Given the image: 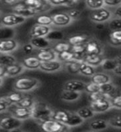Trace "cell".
I'll return each instance as SVG.
<instances>
[{"instance_id":"1","label":"cell","mask_w":121,"mask_h":132,"mask_svg":"<svg viewBox=\"0 0 121 132\" xmlns=\"http://www.w3.org/2000/svg\"><path fill=\"white\" fill-rule=\"evenodd\" d=\"M31 118L42 123L49 119H52L54 111L47 103L43 102H36L31 108Z\"/></svg>"},{"instance_id":"2","label":"cell","mask_w":121,"mask_h":132,"mask_svg":"<svg viewBox=\"0 0 121 132\" xmlns=\"http://www.w3.org/2000/svg\"><path fill=\"white\" fill-rule=\"evenodd\" d=\"M40 82L38 79L31 77L19 78L14 82V88L18 92H30L39 86Z\"/></svg>"},{"instance_id":"3","label":"cell","mask_w":121,"mask_h":132,"mask_svg":"<svg viewBox=\"0 0 121 132\" xmlns=\"http://www.w3.org/2000/svg\"><path fill=\"white\" fill-rule=\"evenodd\" d=\"M40 128L43 132H64L68 130V126L54 119L40 123Z\"/></svg>"},{"instance_id":"4","label":"cell","mask_w":121,"mask_h":132,"mask_svg":"<svg viewBox=\"0 0 121 132\" xmlns=\"http://www.w3.org/2000/svg\"><path fill=\"white\" fill-rule=\"evenodd\" d=\"M112 18V12L106 7L92 11L90 14V19L96 23H103Z\"/></svg>"},{"instance_id":"5","label":"cell","mask_w":121,"mask_h":132,"mask_svg":"<svg viewBox=\"0 0 121 132\" xmlns=\"http://www.w3.org/2000/svg\"><path fill=\"white\" fill-rule=\"evenodd\" d=\"M22 121L14 117L13 116H8L0 120V128L5 130H12L19 128L22 126Z\"/></svg>"},{"instance_id":"6","label":"cell","mask_w":121,"mask_h":132,"mask_svg":"<svg viewBox=\"0 0 121 132\" xmlns=\"http://www.w3.org/2000/svg\"><path fill=\"white\" fill-rule=\"evenodd\" d=\"M24 5H26L38 12H42L48 11L52 7V5L49 1H40V0H27L22 2Z\"/></svg>"},{"instance_id":"7","label":"cell","mask_w":121,"mask_h":132,"mask_svg":"<svg viewBox=\"0 0 121 132\" xmlns=\"http://www.w3.org/2000/svg\"><path fill=\"white\" fill-rule=\"evenodd\" d=\"M25 21H26V18H23V16H21L15 13H8L3 16L1 19V22L4 27H12L23 23Z\"/></svg>"},{"instance_id":"8","label":"cell","mask_w":121,"mask_h":132,"mask_svg":"<svg viewBox=\"0 0 121 132\" xmlns=\"http://www.w3.org/2000/svg\"><path fill=\"white\" fill-rule=\"evenodd\" d=\"M11 108V113L12 116L14 117L18 118L21 121L27 120L29 118H31V110L29 108H25V107L18 106L16 104L12 105Z\"/></svg>"},{"instance_id":"9","label":"cell","mask_w":121,"mask_h":132,"mask_svg":"<svg viewBox=\"0 0 121 132\" xmlns=\"http://www.w3.org/2000/svg\"><path fill=\"white\" fill-rule=\"evenodd\" d=\"M13 13L19 15L21 16H23V18H30V16H33L38 13V12H36V10L32 9V8L29 7L26 5H24L22 2H21L19 4L16 5L13 7Z\"/></svg>"},{"instance_id":"10","label":"cell","mask_w":121,"mask_h":132,"mask_svg":"<svg viewBox=\"0 0 121 132\" xmlns=\"http://www.w3.org/2000/svg\"><path fill=\"white\" fill-rule=\"evenodd\" d=\"M87 84L81 80L77 79H71L67 81L64 85V90L73 91V92L81 93L85 91Z\"/></svg>"},{"instance_id":"11","label":"cell","mask_w":121,"mask_h":132,"mask_svg":"<svg viewBox=\"0 0 121 132\" xmlns=\"http://www.w3.org/2000/svg\"><path fill=\"white\" fill-rule=\"evenodd\" d=\"M90 107L95 111V113H103L109 111L112 107V105L110 100H100L91 102Z\"/></svg>"},{"instance_id":"12","label":"cell","mask_w":121,"mask_h":132,"mask_svg":"<svg viewBox=\"0 0 121 132\" xmlns=\"http://www.w3.org/2000/svg\"><path fill=\"white\" fill-rule=\"evenodd\" d=\"M63 68V63L59 60H52V61H45L41 62L40 69L47 73H54L59 71Z\"/></svg>"},{"instance_id":"13","label":"cell","mask_w":121,"mask_h":132,"mask_svg":"<svg viewBox=\"0 0 121 132\" xmlns=\"http://www.w3.org/2000/svg\"><path fill=\"white\" fill-rule=\"evenodd\" d=\"M103 47L96 39L89 40L86 43V55H101Z\"/></svg>"},{"instance_id":"14","label":"cell","mask_w":121,"mask_h":132,"mask_svg":"<svg viewBox=\"0 0 121 132\" xmlns=\"http://www.w3.org/2000/svg\"><path fill=\"white\" fill-rule=\"evenodd\" d=\"M53 24L58 27H65L72 22V19L67 12H61L52 16Z\"/></svg>"},{"instance_id":"15","label":"cell","mask_w":121,"mask_h":132,"mask_svg":"<svg viewBox=\"0 0 121 132\" xmlns=\"http://www.w3.org/2000/svg\"><path fill=\"white\" fill-rule=\"evenodd\" d=\"M37 57L41 62L56 60L58 58V54L55 52L53 49H45L40 50L37 53Z\"/></svg>"},{"instance_id":"16","label":"cell","mask_w":121,"mask_h":132,"mask_svg":"<svg viewBox=\"0 0 121 132\" xmlns=\"http://www.w3.org/2000/svg\"><path fill=\"white\" fill-rule=\"evenodd\" d=\"M50 31L51 29L49 27L41 26V25L39 24H36L31 28V35L32 36V38H35V37H46L47 35L50 32Z\"/></svg>"},{"instance_id":"17","label":"cell","mask_w":121,"mask_h":132,"mask_svg":"<svg viewBox=\"0 0 121 132\" xmlns=\"http://www.w3.org/2000/svg\"><path fill=\"white\" fill-rule=\"evenodd\" d=\"M18 48V42L14 39H8L0 40V52L1 53H8L13 51Z\"/></svg>"},{"instance_id":"18","label":"cell","mask_w":121,"mask_h":132,"mask_svg":"<svg viewBox=\"0 0 121 132\" xmlns=\"http://www.w3.org/2000/svg\"><path fill=\"white\" fill-rule=\"evenodd\" d=\"M41 64V61L38 59L37 56H29L25 58L22 65L24 68L28 69H40V66Z\"/></svg>"},{"instance_id":"19","label":"cell","mask_w":121,"mask_h":132,"mask_svg":"<svg viewBox=\"0 0 121 132\" xmlns=\"http://www.w3.org/2000/svg\"><path fill=\"white\" fill-rule=\"evenodd\" d=\"M104 59L105 58L101 55H86L83 58V60L95 68L97 66H101Z\"/></svg>"},{"instance_id":"20","label":"cell","mask_w":121,"mask_h":132,"mask_svg":"<svg viewBox=\"0 0 121 132\" xmlns=\"http://www.w3.org/2000/svg\"><path fill=\"white\" fill-rule=\"evenodd\" d=\"M31 44L35 48L40 50L49 49V45H50V41H49L46 37H35L32 38Z\"/></svg>"},{"instance_id":"21","label":"cell","mask_w":121,"mask_h":132,"mask_svg":"<svg viewBox=\"0 0 121 132\" xmlns=\"http://www.w3.org/2000/svg\"><path fill=\"white\" fill-rule=\"evenodd\" d=\"M91 82L94 84H97L98 85H103L111 82V78L109 74L104 73H96L91 78Z\"/></svg>"},{"instance_id":"22","label":"cell","mask_w":121,"mask_h":132,"mask_svg":"<svg viewBox=\"0 0 121 132\" xmlns=\"http://www.w3.org/2000/svg\"><path fill=\"white\" fill-rule=\"evenodd\" d=\"M81 97V93L77 92H73V91H68V90H63L60 94V97L63 101L68 102H73L75 101H77Z\"/></svg>"},{"instance_id":"23","label":"cell","mask_w":121,"mask_h":132,"mask_svg":"<svg viewBox=\"0 0 121 132\" xmlns=\"http://www.w3.org/2000/svg\"><path fill=\"white\" fill-rule=\"evenodd\" d=\"M69 115H70V111L65 110H57L54 111L52 119L64 124V125H67V123H68L69 120Z\"/></svg>"},{"instance_id":"24","label":"cell","mask_w":121,"mask_h":132,"mask_svg":"<svg viewBox=\"0 0 121 132\" xmlns=\"http://www.w3.org/2000/svg\"><path fill=\"white\" fill-rule=\"evenodd\" d=\"M109 122L105 119H96L90 123V128L93 131H100L107 129L109 126Z\"/></svg>"},{"instance_id":"25","label":"cell","mask_w":121,"mask_h":132,"mask_svg":"<svg viewBox=\"0 0 121 132\" xmlns=\"http://www.w3.org/2000/svg\"><path fill=\"white\" fill-rule=\"evenodd\" d=\"M80 73L84 76L91 78L96 73V70L93 66L88 64L83 60H82L80 63Z\"/></svg>"},{"instance_id":"26","label":"cell","mask_w":121,"mask_h":132,"mask_svg":"<svg viewBox=\"0 0 121 132\" xmlns=\"http://www.w3.org/2000/svg\"><path fill=\"white\" fill-rule=\"evenodd\" d=\"M89 37L87 35H77V36H73L68 38V43L71 46H74V45H82L86 44L88 41Z\"/></svg>"},{"instance_id":"27","label":"cell","mask_w":121,"mask_h":132,"mask_svg":"<svg viewBox=\"0 0 121 132\" xmlns=\"http://www.w3.org/2000/svg\"><path fill=\"white\" fill-rule=\"evenodd\" d=\"M24 67L22 64H14L12 65L7 66L6 67V72H7V75L10 76V77H14L20 74L23 71Z\"/></svg>"},{"instance_id":"28","label":"cell","mask_w":121,"mask_h":132,"mask_svg":"<svg viewBox=\"0 0 121 132\" xmlns=\"http://www.w3.org/2000/svg\"><path fill=\"white\" fill-rule=\"evenodd\" d=\"M83 121H84V120L79 117L77 112L70 111L69 120H68V123H67L66 126H68V127L77 126H80L81 124H82Z\"/></svg>"},{"instance_id":"29","label":"cell","mask_w":121,"mask_h":132,"mask_svg":"<svg viewBox=\"0 0 121 132\" xmlns=\"http://www.w3.org/2000/svg\"><path fill=\"white\" fill-rule=\"evenodd\" d=\"M76 112L77 113V115L80 117L81 118H82L83 120H87V119H91L94 117L95 115V111L91 108L90 106H84L82 107V108L78 109Z\"/></svg>"},{"instance_id":"30","label":"cell","mask_w":121,"mask_h":132,"mask_svg":"<svg viewBox=\"0 0 121 132\" xmlns=\"http://www.w3.org/2000/svg\"><path fill=\"white\" fill-rule=\"evenodd\" d=\"M109 43L114 46H121V30L110 32L109 35Z\"/></svg>"},{"instance_id":"31","label":"cell","mask_w":121,"mask_h":132,"mask_svg":"<svg viewBox=\"0 0 121 132\" xmlns=\"http://www.w3.org/2000/svg\"><path fill=\"white\" fill-rule=\"evenodd\" d=\"M15 35V31L12 27L0 26V40L12 39Z\"/></svg>"},{"instance_id":"32","label":"cell","mask_w":121,"mask_h":132,"mask_svg":"<svg viewBox=\"0 0 121 132\" xmlns=\"http://www.w3.org/2000/svg\"><path fill=\"white\" fill-rule=\"evenodd\" d=\"M16 64V58L8 54H1L0 55V65L3 67H7Z\"/></svg>"},{"instance_id":"33","label":"cell","mask_w":121,"mask_h":132,"mask_svg":"<svg viewBox=\"0 0 121 132\" xmlns=\"http://www.w3.org/2000/svg\"><path fill=\"white\" fill-rule=\"evenodd\" d=\"M117 66L118 64L115 59H104L101 67L106 71H114Z\"/></svg>"},{"instance_id":"34","label":"cell","mask_w":121,"mask_h":132,"mask_svg":"<svg viewBox=\"0 0 121 132\" xmlns=\"http://www.w3.org/2000/svg\"><path fill=\"white\" fill-rule=\"evenodd\" d=\"M80 63H81V60L67 63L66 64L67 71L70 73H72V74L80 73Z\"/></svg>"},{"instance_id":"35","label":"cell","mask_w":121,"mask_h":132,"mask_svg":"<svg viewBox=\"0 0 121 132\" xmlns=\"http://www.w3.org/2000/svg\"><path fill=\"white\" fill-rule=\"evenodd\" d=\"M36 102V101L33 99L32 97L31 96H27V95H24L23 98L21 100L18 104H16L18 106H22V107H25V108H29L31 109V107L34 105V103Z\"/></svg>"},{"instance_id":"36","label":"cell","mask_w":121,"mask_h":132,"mask_svg":"<svg viewBox=\"0 0 121 132\" xmlns=\"http://www.w3.org/2000/svg\"><path fill=\"white\" fill-rule=\"evenodd\" d=\"M88 98L91 102H96V101H100V100H110L112 97L109 94H105L101 92H97V93L89 94Z\"/></svg>"},{"instance_id":"37","label":"cell","mask_w":121,"mask_h":132,"mask_svg":"<svg viewBox=\"0 0 121 132\" xmlns=\"http://www.w3.org/2000/svg\"><path fill=\"white\" fill-rule=\"evenodd\" d=\"M36 24L41 25V26L49 27L51 24H53V18L51 16L49 15H40L36 18Z\"/></svg>"},{"instance_id":"38","label":"cell","mask_w":121,"mask_h":132,"mask_svg":"<svg viewBox=\"0 0 121 132\" xmlns=\"http://www.w3.org/2000/svg\"><path fill=\"white\" fill-rule=\"evenodd\" d=\"M71 45L68 42H59L55 45L53 50L56 54H61L66 51H71Z\"/></svg>"},{"instance_id":"39","label":"cell","mask_w":121,"mask_h":132,"mask_svg":"<svg viewBox=\"0 0 121 132\" xmlns=\"http://www.w3.org/2000/svg\"><path fill=\"white\" fill-rule=\"evenodd\" d=\"M86 5L87 7H89L90 9L92 11L100 9L105 7V3L103 0H98V1H93V0H87L86 1Z\"/></svg>"},{"instance_id":"40","label":"cell","mask_w":121,"mask_h":132,"mask_svg":"<svg viewBox=\"0 0 121 132\" xmlns=\"http://www.w3.org/2000/svg\"><path fill=\"white\" fill-rule=\"evenodd\" d=\"M64 37V32L59 31V30H51L50 32L47 35L46 38L50 41V40H63Z\"/></svg>"},{"instance_id":"41","label":"cell","mask_w":121,"mask_h":132,"mask_svg":"<svg viewBox=\"0 0 121 132\" xmlns=\"http://www.w3.org/2000/svg\"><path fill=\"white\" fill-rule=\"evenodd\" d=\"M115 86L111 84V82H108V84L101 85V88H100V92L105 94H109L110 95L111 97H114L113 93L115 92Z\"/></svg>"},{"instance_id":"42","label":"cell","mask_w":121,"mask_h":132,"mask_svg":"<svg viewBox=\"0 0 121 132\" xmlns=\"http://www.w3.org/2000/svg\"><path fill=\"white\" fill-rule=\"evenodd\" d=\"M7 97L9 99V101L12 102V104L13 105V104H18V103L23 98L24 95L20 92H16V93H12L9 94Z\"/></svg>"},{"instance_id":"43","label":"cell","mask_w":121,"mask_h":132,"mask_svg":"<svg viewBox=\"0 0 121 132\" xmlns=\"http://www.w3.org/2000/svg\"><path fill=\"white\" fill-rule=\"evenodd\" d=\"M71 51L74 54H76V55L85 56L86 55V44L72 46L71 47Z\"/></svg>"},{"instance_id":"44","label":"cell","mask_w":121,"mask_h":132,"mask_svg":"<svg viewBox=\"0 0 121 132\" xmlns=\"http://www.w3.org/2000/svg\"><path fill=\"white\" fill-rule=\"evenodd\" d=\"M109 27L112 31L121 30V18H112L109 22Z\"/></svg>"},{"instance_id":"45","label":"cell","mask_w":121,"mask_h":132,"mask_svg":"<svg viewBox=\"0 0 121 132\" xmlns=\"http://www.w3.org/2000/svg\"><path fill=\"white\" fill-rule=\"evenodd\" d=\"M108 122H109V125L111 126L112 127L121 129V115L114 116L113 117H111L108 121Z\"/></svg>"},{"instance_id":"46","label":"cell","mask_w":121,"mask_h":132,"mask_svg":"<svg viewBox=\"0 0 121 132\" xmlns=\"http://www.w3.org/2000/svg\"><path fill=\"white\" fill-rule=\"evenodd\" d=\"M12 104L9 101L7 97H0V112L5 111L8 107L11 106Z\"/></svg>"},{"instance_id":"47","label":"cell","mask_w":121,"mask_h":132,"mask_svg":"<svg viewBox=\"0 0 121 132\" xmlns=\"http://www.w3.org/2000/svg\"><path fill=\"white\" fill-rule=\"evenodd\" d=\"M100 88H101V85L94 84L93 82L91 81V82H89V84H87L85 91L87 93H88L89 94H91V93L100 92Z\"/></svg>"},{"instance_id":"48","label":"cell","mask_w":121,"mask_h":132,"mask_svg":"<svg viewBox=\"0 0 121 132\" xmlns=\"http://www.w3.org/2000/svg\"><path fill=\"white\" fill-rule=\"evenodd\" d=\"M112 107L121 109V94H117L110 99Z\"/></svg>"},{"instance_id":"49","label":"cell","mask_w":121,"mask_h":132,"mask_svg":"<svg viewBox=\"0 0 121 132\" xmlns=\"http://www.w3.org/2000/svg\"><path fill=\"white\" fill-rule=\"evenodd\" d=\"M67 13H68V15L70 16L72 20H76L81 16L82 12L77 9V8H73V9H70L69 11L67 12Z\"/></svg>"},{"instance_id":"50","label":"cell","mask_w":121,"mask_h":132,"mask_svg":"<svg viewBox=\"0 0 121 132\" xmlns=\"http://www.w3.org/2000/svg\"><path fill=\"white\" fill-rule=\"evenodd\" d=\"M105 6L107 7H119L121 5V0H104Z\"/></svg>"},{"instance_id":"51","label":"cell","mask_w":121,"mask_h":132,"mask_svg":"<svg viewBox=\"0 0 121 132\" xmlns=\"http://www.w3.org/2000/svg\"><path fill=\"white\" fill-rule=\"evenodd\" d=\"M49 2L52 6H65L67 0L66 1L64 0H50Z\"/></svg>"},{"instance_id":"52","label":"cell","mask_w":121,"mask_h":132,"mask_svg":"<svg viewBox=\"0 0 121 132\" xmlns=\"http://www.w3.org/2000/svg\"><path fill=\"white\" fill-rule=\"evenodd\" d=\"M34 46L31 44V43H29V44H27V45H25L24 46H23V51L24 52L26 53V54H30L33 50H34Z\"/></svg>"},{"instance_id":"53","label":"cell","mask_w":121,"mask_h":132,"mask_svg":"<svg viewBox=\"0 0 121 132\" xmlns=\"http://www.w3.org/2000/svg\"><path fill=\"white\" fill-rule=\"evenodd\" d=\"M114 16L117 18H121V5L117 7L114 11Z\"/></svg>"},{"instance_id":"54","label":"cell","mask_w":121,"mask_h":132,"mask_svg":"<svg viewBox=\"0 0 121 132\" xmlns=\"http://www.w3.org/2000/svg\"><path fill=\"white\" fill-rule=\"evenodd\" d=\"M7 75V72H6V67H3V66L0 65V78H3L4 76Z\"/></svg>"},{"instance_id":"55","label":"cell","mask_w":121,"mask_h":132,"mask_svg":"<svg viewBox=\"0 0 121 132\" xmlns=\"http://www.w3.org/2000/svg\"><path fill=\"white\" fill-rule=\"evenodd\" d=\"M21 2L20 1H5L4 2V3L5 4H8V5H11L12 7H15L16 5H18V4H19Z\"/></svg>"},{"instance_id":"56","label":"cell","mask_w":121,"mask_h":132,"mask_svg":"<svg viewBox=\"0 0 121 132\" xmlns=\"http://www.w3.org/2000/svg\"><path fill=\"white\" fill-rule=\"evenodd\" d=\"M77 3H78L77 1H70V0H68H68H67L65 7H73V6L76 5Z\"/></svg>"},{"instance_id":"57","label":"cell","mask_w":121,"mask_h":132,"mask_svg":"<svg viewBox=\"0 0 121 132\" xmlns=\"http://www.w3.org/2000/svg\"><path fill=\"white\" fill-rule=\"evenodd\" d=\"M113 73L116 75H119L121 76V65H118L117 67L115 68V69L113 71Z\"/></svg>"},{"instance_id":"58","label":"cell","mask_w":121,"mask_h":132,"mask_svg":"<svg viewBox=\"0 0 121 132\" xmlns=\"http://www.w3.org/2000/svg\"><path fill=\"white\" fill-rule=\"evenodd\" d=\"M114 59L115 60L116 62H117L118 65H121V54H119V55H118L117 56H115Z\"/></svg>"},{"instance_id":"59","label":"cell","mask_w":121,"mask_h":132,"mask_svg":"<svg viewBox=\"0 0 121 132\" xmlns=\"http://www.w3.org/2000/svg\"><path fill=\"white\" fill-rule=\"evenodd\" d=\"M9 132H25V131H23L22 129H20V128H16V129H14V130H10Z\"/></svg>"},{"instance_id":"60","label":"cell","mask_w":121,"mask_h":132,"mask_svg":"<svg viewBox=\"0 0 121 132\" xmlns=\"http://www.w3.org/2000/svg\"><path fill=\"white\" fill-rule=\"evenodd\" d=\"M2 84H3V78H0V86L2 85Z\"/></svg>"},{"instance_id":"61","label":"cell","mask_w":121,"mask_h":132,"mask_svg":"<svg viewBox=\"0 0 121 132\" xmlns=\"http://www.w3.org/2000/svg\"><path fill=\"white\" fill-rule=\"evenodd\" d=\"M1 15H2V12L0 11V16H1Z\"/></svg>"},{"instance_id":"62","label":"cell","mask_w":121,"mask_h":132,"mask_svg":"<svg viewBox=\"0 0 121 132\" xmlns=\"http://www.w3.org/2000/svg\"><path fill=\"white\" fill-rule=\"evenodd\" d=\"M87 132H95V131H93V130H92V131H87Z\"/></svg>"},{"instance_id":"63","label":"cell","mask_w":121,"mask_h":132,"mask_svg":"<svg viewBox=\"0 0 121 132\" xmlns=\"http://www.w3.org/2000/svg\"><path fill=\"white\" fill-rule=\"evenodd\" d=\"M64 132H68V130H67V131H64Z\"/></svg>"},{"instance_id":"64","label":"cell","mask_w":121,"mask_h":132,"mask_svg":"<svg viewBox=\"0 0 121 132\" xmlns=\"http://www.w3.org/2000/svg\"><path fill=\"white\" fill-rule=\"evenodd\" d=\"M1 54H2V53H1V52H0V55H1Z\"/></svg>"}]
</instances>
